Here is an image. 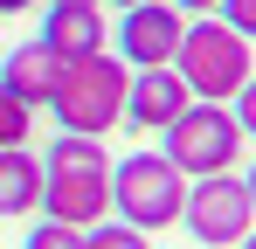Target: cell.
<instances>
[{
    "mask_svg": "<svg viewBox=\"0 0 256 249\" xmlns=\"http://www.w3.org/2000/svg\"><path fill=\"white\" fill-rule=\"evenodd\" d=\"M42 214L70 228L111 222V152L97 138L56 132V146L42 152Z\"/></svg>",
    "mask_w": 256,
    "mask_h": 249,
    "instance_id": "6da1fadb",
    "label": "cell"
},
{
    "mask_svg": "<svg viewBox=\"0 0 256 249\" xmlns=\"http://www.w3.org/2000/svg\"><path fill=\"white\" fill-rule=\"evenodd\" d=\"M214 14H222V21H228V28H236L242 42H256V0H222Z\"/></svg>",
    "mask_w": 256,
    "mask_h": 249,
    "instance_id": "9a60e30c",
    "label": "cell"
},
{
    "mask_svg": "<svg viewBox=\"0 0 256 249\" xmlns=\"http://www.w3.org/2000/svg\"><path fill=\"white\" fill-rule=\"evenodd\" d=\"M187 208V173L166 160V152H125L111 166V214L132 222V228H173Z\"/></svg>",
    "mask_w": 256,
    "mask_h": 249,
    "instance_id": "277c9868",
    "label": "cell"
},
{
    "mask_svg": "<svg viewBox=\"0 0 256 249\" xmlns=\"http://www.w3.org/2000/svg\"><path fill=\"white\" fill-rule=\"evenodd\" d=\"M242 187H250V208H256V166H250V173H242Z\"/></svg>",
    "mask_w": 256,
    "mask_h": 249,
    "instance_id": "d6986e66",
    "label": "cell"
},
{
    "mask_svg": "<svg viewBox=\"0 0 256 249\" xmlns=\"http://www.w3.org/2000/svg\"><path fill=\"white\" fill-rule=\"evenodd\" d=\"M180 228L201 249H236L256 228V208L242 173H208V180H187V208H180Z\"/></svg>",
    "mask_w": 256,
    "mask_h": 249,
    "instance_id": "8992f818",
    "label": "cell"
},
{
    "mask_svg": "<svg viewBox=\"0 0 256 249\" xmlns=\"http://www.w3.org/2000/svg\"><path fill=\"white\" fill-rule=\"evenodd\" d=\"M62 70H70V62H62V56H56L48 42H21V48H14V56L0 62V83H7V90H14L21 104H35V111H42L48 97L62 90Z\"/></svg>",
    "mask_w": 256,
    "mask_h": 249,
    "instance_id": "30bf717a",
    "label": "cell"
},
{
    "mask_svg": "<svg viewBox=\"0 0 256 249\" xmlns=\"http://www.w3.org/2000/svg\"><path fill=\"white\" fill-rule=\"evenodd\" d=\"M236 249H256V228H250V236H242V242H236Z\"/></svg>",
    "mask_w": 256,
    "mask_h": 249,
    "instance_id": "ffe728a7",
    "label": "cell"
},
{
    "mask_svg": "<svg viewBox=\"0 0 256 249\" xmlns=\"http://www.w3.org/2000/svg\"><path fill=\"white\" fill-rule=\"evenodd\" d=\"M180 35H187V14L173 0H138V7H125V21H118V62L125 70H166Z\"/></svg>",
    "mask_w": 256,
    "mask_h": 249,
    "instance_id": "52a82bcc",
    "label": "cell"
},
{
    "mask_svg": "<svg viewBox=\"0 0 256 249\" xmlns=\"http://www.w3.org/2000/svg\"><path fill=\"white\" fill-rule=\"evenodd\" d=\"M28 7H35V0H0V14H28Z\"/></svg>",
    "mask_w": 256,
    "mask_h": 249,
    "instance_id": "ac0fdd59",
    "label": "cell"
},
{
    "mask_svg": "<svg viewBox=\"0 0 256 249\" xmlns=\"http://www.w3.org/2000/svg\"><path fill=\"white\" fill-rule=\"evenodd\" d=\"M21 249H84V228H70V222H35V228H28V242Z\"/></svg>",
    "mask_w": 256,
    "mask_h": 249,
    "instance_id": "5bb4252c",
    "label": "cell"
},
{
    "mask_svg": "<svg viewBox=\"0 0 256 249\" xmlns=\"http://www.w3.org/2000/svg\"><path fill=\"white\" fill-rule=\"evenodd\" d=\"M242 124L228 104H187L180 118L166 124V160L187 173V180H208V173H236L242 160Z\"/></svg>",
    "mask_w": 256,
    "mask_h": 249,
    "instance_id": "5b68a950",
    "label": "cell"
},
{
    "mask_svg": "<svg viewBox=\"0 0 256 249\" xmlns=\"http://www.w3.org/2000/svg\"><path fill=\"white\" fill-rule=\"evenodd\" d=\"M76 7H104V0H76Z\"/></svg>",
    "mask_w": 256,
    "mask_h": 249,
    "instance_id": "7402d4cb",
    "label": "cell"
},
{
    "mask_svg": "<svg viewBox=\"0 0 256 249\" xmlns=\"http://www.w3.org/2000/svg\"><path fill=\"white\" fill-rule=\"evenodd\" d=\"M173 7H180V14H214L222 0H173Z\"/></svg>",
    "mask_w": 256,
    "mask_h": 249,
    "instance_id": "e0dca14e",
    "label": "cell"
},
{
    "mask_svg": "<svg viewBox=\"0 0 256 249\" xmlns=\"http://www.w3.org/2000/svg\"><path fill=\"white\" fill-rule=\"evenodd\" d=\"M28 132H35V104H21L0 83V146H28Z\"/></svg>",
    "mask_w": 256,
    "mask_h": 249,
    "instance_id": "7c38bea8",
    "label": "cell"
},
{
    "mask_svg": "<svg viewBox=\"0 0 256 249\" xmlns=\"http://www.w3.org/2000/svg\"><path fill=\"white\" fill-rule=\"evenodd\" d=\"M125 90H132V70L104 48V56H84L62 70V90L48 97L56 111V132H76V138H104L111 124H125Z\"/></svg>",
    "mask_w": 256,
    "mask_h": 249,
    "instance_id": "3957f363",
    "label": "cell"
},
{
    "mask_svg": "<svg viewBox=\"0 0 256 249\" xmlns=\"http://www.w3.org/2000/svg\"><path fill=\"white\" fill-rule=\"evenodd\" d=\"M42 208V160L28 146H0V214H35Z\"/></svg>",
    "mask_w": 256,
    "mask_h": 249,
    "instance_id": "8fae6325",
    "label": "cell"
},
{
    "mask_svg": "<svg viewBox=\"0 0 256 249\" xmlns=\"http://www.w3.org/2000/svg\"><path fill=\"white\" fill-rule=\"evenodd\" d=\"M62 62H84V56H104L111 48V28H104V7H76V0H48L42 14V35Z\"/></svg>",
    "mask_w": 256,
    "mask_h": 249,
    "instance_id": "9c48e42d",
    "label": "cell"
},
{
    "mask_svg": "<svg viewBox=\"0 0 256 249\" xmlns=\"http://www.w3.org/2000/svg\"><path fill=\"white\" fill-rule=\"evenodd\" d=\"M236 124H242V138H256V76L236 90Z\"/></svg>",
    "mask_w": 256,
    "mask_h": 249,
    "instance_id": "2e32d148",
    "label": "cell"
},
{
    "mask_svg": "<svg viewBox=\"0 0 256 249\" xmlns=\"http://www.w3.org/2000/svg\"><path fill=\"white\" fill-rule=\"evenodd\" d=\"M111 7H138V0H111Z\"/></svg>",
    "mask_w": 256,
    "mask_h": 249,
    "instance_id": "44dd1931",
    "label": "cell"
},
{
    "mask_svg": "<svg viewBox=\"0 0 256 249\" xmlns=\"http://www.w3.org/2000/svg\"><path fill=\"white\" fill-rule=\"evenodd\" d=\"M173 70L194 90V104H236V90L256 76V56L222 14H201V21H187V35L173 48Z\"/></svg>",
    "mask_w": 256,
    "mask_h": 249,
    "instance_id": "7a4b0ae2",
    "label": "cell"
},
{
    "mask_svg": "<svg viewBox=\"0 0 256 249\" xmlns=\"http://www.w3.org/2000/svg\"><path fill=\"white\" fill-rule=\"evenodd\" d=\"M194 104V90L180 83V70H132V90H125V124H138V132H166L180 111Z\"/></svg>",
    "mask_w": 256,
    "mask_h": 249,
    "instance_id": "ba28073f",
    "label": "cell"
},
{
    "mask_svg": "<svg viewBox=\"0 0 256 249\" xmlns=\"http://www.w3.org/2000/svg\"><path fill=\"white\" fill-rule=\"evenodd\" d=\"M84 249H152V236L132 222H97V228H84Z\"/></svg>",
    "mask_w": 256,
    "mask_h": 249,
    "instance_id": "4fadbf2b",
    "label": "cell"
}]
</instances>
